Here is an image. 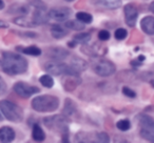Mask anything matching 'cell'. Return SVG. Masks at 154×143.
I'll use <instances>...</instances> for the list:
<instances>
[{
  "label": "cell",
  "instance_id": "cell-1",
  "mask_svg": "<svg viewBox=\"0 0 154 143\" xmlns=\"http://www.w3.org/2000/svg\"><path fill=\"white\" fill-rule=\"evenodd\" d=\"M1 70L5 74L10 76L22 75L26 73L29 62L23 56L12 52H3L1 55Z\"/></svg>",
  "mask_w": 154,
  "mask_h": 143
},
{
  "label": "cell",
  "instance_id": "cell-2",
  "mask_svg": "<svg viewBox=\"0 0 154 143\" xmlns=\"http://www.w3.org/2000/svg\"><path fill=\"white\" fill-rule=\"evenodd\" d=\"M69 118L62 115H54L50 116L43 119V124L48 128L52 130H57L61 135L62 142H69V126H68Z\"/></svg>",
  "mask_w": 154,
  "mask_h": 143
},
{
  "label": "cell",
  "instance_id": "cell-3",
  "mask_svg": "<svg viewBox=\"0 0 154 143\" xmlns=\"http://www.w3.org/2000/svg\"><path fill=\"white\" fill-rule=\"evenodd\" d=\"M32 107L39 113H52L59 107V99L53 95L37 96L32 100Z\"/></svg>",
  "mask_w": 154,
  "mask_h": 143
},
{
  "label": "cell",
  "instance_id": "cell-4",
  "mask_svg": "<svg viewBox=\"0 0 154 143\" xmlns=\"http://www.w3.org/2000/svg\"><path fill=\"white\" fill-rule=\"evenodd\" d=\"M0 111H1V115L11 122L19 123L23 120L22 109L9 100L0 101Z\"/></svg>",
  "mask_w": 154,
  "mask_h": 143
},
{
  "label": "cell",
  "instance_id": "cell-5",
  "mask_svg": "<svg viewBox=\"0 0 154 143\" xmlns=\"http://www.w3.org/2000/svg\"><path fill=\"white\" fill-rule=\"evenodd\" d=\"M91 67L99 77H110L116 72V66L113 62L107 59L97 58L96 56L92 59Z\"/></svg>",
  "mask_w": 154,
  "mask_h": 143
},
{
  "label": "cell",
  "instance_id": "cell-6",
  "mask_svg": "<svg viewBox=\"0 0 154 143\" xmlns=\"http://www.w3.org/2000/svg\"><path fill=\"white\" fill-rule=\"evenodd\" d=\"M139 135L143 139L154 143V119L149 115L138 116Z\"/></svg>",
  "mask_w": 154,
  "mask_h": 143
},
{
  "label": "cell",
  "instance_id": "cell-7",
  "mask_svg": "<svg viewBox=\"0 0 154 143\" xmlns=\"http://www.w3.org/2000/svg\"><path fill=\"white\" fill-rule=\"evenodd\" d=\"M45 70L48 73L53 76H66V75H76L78 76L79 74L71 66V64L63 63L61 61H52L45 63Z\"/></svg>",
  "mask_w": 154,
  "mask_h": 143
},
{
  "label": "cell",
  "instance_id": "cell-8",
  "mask_svg": "<svg viewBox=\"0 0 154 143\" xmlns=\"http://www.w3.org/2000/svg\"><path fill=\"white\" fill-rule=\"evenodd\" d=\"M13 90L18 96H20L21 98H30L33 95H36L38 93H40V88L37 86L31 85V84L26 83L23 81L16 82L13 86Z\"/></svg>",
  "mask_w": 154,
  "mask_h": 143
},
{
  "label": "cell",
  "instance_id": "cell-9",
  "mask_svg": "<svg viewBox=\"0 0 154 143\" xmlns=\"http://www.w3.org/2000/svg\"><path fill=\"white\" fill-rule=\"evenodd\" d=\"M48 14H49V17L51 19L56 20V21H59V22H63L70 18L72 11H71L70 7H60L52 9L51 11L48 12Z\"/></svg>",
  "mask_w": 154,
  "mask_h": 143
},
{
  "label": "cell",
  "instance_id": "cell-10",
  "mask_svg": "<svg viewBox=\"0 0 154 143\" xmlns=\"http://www.w3.org/2000/svg\"><path fill=\"white\" fill-rule=\"evenodd\" d=\"M124 15H125V22L127 23V25L130 26V28H134L136 25V20L137 17H138V10L133 4L129 3V4L125 5Z\"/></svg>",
  "mask_w": 154,
  "mask_h": 143
},
{
  "label": "cell",
  "instance_id": "cell-11",
  "mask_svg": "<svg viewBox=\"0 0 154 143\" xmlns=\"http://www.w3.org/2000/svg\"><path fill=\"white\" fill-rule=\"evenodd\" d=\"M45 54L49 58H51V60L54 61H62V60L66 59L69 57V52L63 47H49L45 49Z\"/></svg>",
  "mask_w": 154,
  "mask_h": 143
},
{
  "label": "cell",
  "instance_id": "cell-12",
  "mask_svg": "<svg viewBox=\"0 0 154 143\" xmlns=\"http://www.w3.org/2000/svg\"><path fill=\"white\" fill-rule=\"evenodd\" d=\"M140 28L145 34L153 36L154 35V17L146 16L140 21Z\"/></svg>",
  "mask_w": 154,
  "mask_h": 143
},
{
  "label": "cell",
  "instance_id": "cell-13",
  "mask_svg": "<svg viewBox=\"0 0 154 143\" xmlns=\"http://www.w3.org/2000/svg\"><path fill=\"white\" fill-rule=\"evenodd\" d=\"M15 139V130L10 126H2L0 128V141L2 143L12 142Z\"/></svg>",
  "mask_w": 154,
  "mask_h": 143
},
{
  "label": "cell",
  "instance_id": "cell-14",
  "mask_svg": "<svg viewBox=\"0 0 154 143\" xmlns=\"http://www.w3.org/2000/svg\"><path fill=\"white\" fill-rule=\"evenodd\" d=\"M14 23H16L19 26H22V28H34V26L37 25L33 16L32 17H28V15H22L15 18L14 19Z\"/></svg>",
  "mask_w": 154,
  "mask_h": 143
},
{
  "label": "cell",
  "instance_id": "cell-15",
  "mask_svg": "<svg viewBox=\"0 0 154 143\" xmlns=\"http://www.w3.org/2000/svg\"><path fill=\"white\" fill-rule=\"evenodd\" d=\"M70 64L78 74L82 73V72H84V70H86L87 68H88V62L82 59V58L76 57V56L72 57V59H71V61H70Z\"/></svg>",
  "mask_w": 154,
  "mask_h": 143
},
{
  "label": "cell",
  "instance_id": "cell-16",
  "mask_svg": "<svg viewBox=\"0 0 154 143\" xmlns=\"http://www.w3.org/2000/svg\"><path fill=\"white\" fill-rule=\"evenodd\" d=\"M51 35L54 37L55 39H62L63 37H66V35L69 34V31H68V28L66 25L62 26V25H59V24H53L51 26Z\"/></svg>",
  "mask_w": 154,
  "mask_h": 143
},
{
  "label": "cell",
  "instance_id": "cell-17",
  "mask_svg": "<svg viewBox=\"0 0 154 143\" xmlns=\"http://www.w3.org/2000/svg\"><path fill=\"white\" fill-rule=\"evenodd\" d=\"M76 112H77V109H76L75 103L73 102L71 99H66L63 109H62V114H63L64 116H66L68 118H71L76 115Z\"/></svg>",
  "mask_w": 154,
  "mask_h": 143
},
{
  "label": "cell",
  "instance_id": "cell-18",
  "mask_svg": "<svg viewBox=\"0 0 154 143\" xmlns=\"http://www.w3.org/2000/svg\"><path fill=\"white\" fill-rule=\"evenodd\" d=\"M32 138L37 142H41L45 139V133L38 123H35L32 128Z\"/></svg>",
  "mask_w": 154,
  "mask_h": 143
},
{
  "label": "cell",
  "instance_id": "cell-19",
  "mask_svg": "<svg viewBox=\"0 0 154 143\" xmlns=\"http://www.w3.org/2000/svg\"><path fill=\"white\" fill-rule=\"evenodd\" d=\"M98 4L109 10H116L122 7V0H98Z\"/></svg>",
  "mask_w": 154,
  "mask_h": 143
},
{
  "label": "cell",
  "instance_id": "cell-20",
  "mask_svg": "<svg viewBox=\"0 0 154 143\" xmlns=\"http://www.w3.org/2000/svg\"><path fill=\"white\" fill-rule=\"evenodd\" d=\"M31 4H17L14 5L11 9V13H18L22 14V15H29V13L31 12Z\"/></svg>",
  "mask_w": 154,
  "mask_h": 143
},
{
  "label": "cell",
  "instance_id": "cell-21",
  "mask_svg": "<svg viewBox=\"0 0 154 143\" xmlns=\"http://www.w3.org/2000/svg\"><path fill=\"white\" fill-rule=\"evenodd\" d=\"M64 25L66 26L70 30H73V31H82L85 28V23H82V21L79 20H68L66 21Z\"/></svg>",
  "mask_w": 154,
  "mask_h": 143
},
{
  "label": "cell",
  "instance_id": "cell-22",
  "mask_svg": "<svg viewBox=\"0 0 154 143\" xmlns=\"http://www.w3.org/2000/svg\"><path fill=\"white\" fill-rule=\"evenodd\" d=\"M21 52L23 54H26V55L30 56H35V57H38V56H40L42 54V51L38 46H36V45H30L28 47H24V49H21Z\"/></svg>",
  "mask_w": 154,
  "mask_h": 143
},
{
  "label": "cell",
  "instance_id": "cell-23",
  "mask_svg": "<svg viewBox=\"0 0 154 143\" xmlns=\"http://www.w3.org/2000/svg\"><path fill=\"white\" fill-rule=\"evenodd\" d=\"M73 39L76 41L77 43L80 44H87L91 39V34L90 33H79L73 36Z\"/></svg>",
  "mask_w": 154,
  "mask_h": 143
},
{
  "label": "cell",
  "instance_id": "cell-24",
  "mask_svg": "<svg viewBox=\"0 0 154 143\" xmlns=\"http://www.w3.org/2000/svg\"><path fill=\"white\" fill-rule=\"evenodd\" d=\"M76 19H78L85 24H90L93 21V16L86 12H78L76 14Z\"/></svg>",
  "mask_w": 154,
  "mask_h": 143
},
{
  "label": "cell",
  "instance_id": "cell-25",
  "mask_svg": "<svg viewBox=\"0 0 154 143\" xmlns=\"http://www.w3.org/2000/svg\"><path fill=\"white\" fill-rule=\"evenodd\" d=\"M39 82L41 83V85L47 88H51L54 86V79L52 78L51 75H48V74L41 76V77L39 78Z\"/></svg>",
  "mask_w": 154,
  "mask_h": 143
},
{
  "label": "cell",
  "instance_id": "cell-26",
  "mask_svg": "<svg viewBox=\"0 0 154 143\" xmlns=\"http://www.w3.org/2000/svg\"><path fill=\"white\" fill-rule=\"evenodd\" d=\"M116 127L120 130V132H128L131 128V122L128 119H122L118 120L116 123Z\"/></svg>",
  "mask_w": 154,
  "mask_h": 143
},
{
  "label": "cell",
  "instance_id": "cell-27",
  "mask_svg": "<svg viewBox=\"0 0 154 143\" xmlns=\"http://www.w3.org/2000/svg\"><path fill=\"white\" fill-rule=\"evenodd\" d=\"M114 36H115V38L117 39V40H124V39H126L127 36H128V32H127L126 28H119L115 31Z\"/></svg>",
  "mask_w": 154,
  "mask_h": 143
},
{
  "label": "cell",
  "instance_id": "cell-28",
  "mask_svg": "<svg viewBox=\"0 0 154 143\" xmlns=\"http://www.w3.org/2000/svg\"><path fill=\"white\" fill-rule=\"evenodd\" d=\"M96 141L97 142H101V143H108V142H110V137H109V135L105 132L97 133Z\"/></svg>",
  "mask_w": 154,
  "mask_h": 143
},
{
  "label": "cell",
  "instance_id": "cell-29",
  "mask_svg": "<svg viewBox=\"0 0 154 143\" xmlns=\"http://www.w3.org/2000/svg\"><path fill=\"white\" fill-rule=\"evenodd\" d=\"M30 4L32 7H34L35 9L38 10H43V11H47V5L41 1V0H31Z\"/></svg>",
  "mask_w": 154,
  "mask_h": 143
},
{
  "label": "cell",
  "instance_id": "cell-30",
  "mask_svg": "<svg viewBox=\"0 0 154 143\" xmlns=\"http://www.w3.org/2000/svg\"><path fill=\"white\" fill-rule=\"evenodd\" d=\"M122 94H124L125 96L129 97V98H135V97H136V93H135L132 88H128V86H124V88H122Z\"/></svg>",
  "mask_w": 154,
  "mask_h": 143
},
{
  "label": "cell",
  "instance_id": "cell-31",
  "mask_svg": "<svg viewBox=\"0 0 154 143\" xmlns=\"http://www.w3.org/2000/svg\"><path fill=\"white\" fill-rule=\"evenodd\" d=\"M110 37H111V34H110V32L107 30H101L100 32L98 33V38H99V40H101V41L109 40Z\"/></svg>",
  "mask_w": 154,
  "mask_h": 143
},
{
  "label": "cell",
  "instance_id": "cell-32",
  "mask_svg": "<svg viewBox=\"0 0 154 143\" xmlns=\"http://www.w3.org/2000/svg\"><path fill=\"white\" fill-rule=\"evenodd\" d=\"M0 83H1V90H0V94L3 95L5 92V82L3 80V78H0Z\"/></svg>",
  "mask_w": 154,
  "mask_h": 143
},
{
  "label": "cell",
  "instance_id": "cell-33",
  "mask_svg": "<svg viewBox=\"0 0 154 143\" xmlns=\"http://www.w3.org/2000/svg\"><path fill=\"white\" fill-rule=\"evenodd\" d=\"M131 64L134 65V66H140V65H143V62L139 61V60L137 59V60H133V61H131Z\"/></svg>",
  "mask_w": 154,
  "mask_h": 143
},
{
  "label": "cell",
  "instance_id": "cell-34",
  "mask_svg": "<svg viewBox=\"0 0 154 143\" xmlns=\"http://www.w3.org/2000/svg\"><path fill=\"white\" fill-rule=\"evenodd\" d=\"M68 45H69V46H70V47H75V46H76V45H77V42L74 40V39H73L72 41H70V42L68 43Z\"/></svg>",
  "mask_w": 154,
  "mask_h": 143
},
{
  "label": "cell",
  "instance_id": "cell-35",
  "mask_svg": "<svg viewBox=\"0 0 154 143\" xmlns=\"http://www.w3.org/2000/svg\"><path fill=\"white\" fill-rule=\"evenodd\" d=\"M0 25H1L2 28H5V26H9V24H5V22H3V20H0Z\"/></svg>",
  "mask_w": 154,
  "mask_h": 143
},
{
  "label": "cell",
  "instance_id": "cell-36",
  "mask_svg": "<svg viewBox=\"0 0 154 143\" xmlns=\"http://www.w3.org/2000/svg\"><path fill=\"white\" fill-rule=\"evenodd\" d=\"M137 59H138L139 61L143 62V60L146 59V57H145V56H143V55H139V56H138V58H137Z\"/></svg>",
  "mask_w": 154,
  "mask_h": 143
},
{
  "label": "cell",
  "instance_id": "cell-37",
  "mask_svg": "<svg viewBox=\"0 0 154 143\" xmlns=\"http://www.w3.org/2000/svg\"><path fill=\"white\" fill-rule=\"evenodd\" d=\"M149 9H150V11H151L152 13H154V1H153V2L151 3V4H150Z\"/></svg>",
  "mask_w": 154,
  "mask_h": 143
},
{
  "label": "cell",
  "instance_id": "cell-38",
  "mask_svg": "<svg viewBox=\"0 0 154 143\" xmlns=\"http://www.w3.org/2000/svg\"><path fill=\"white\" fill-rule=\"evenodd\" d=\"M0 9L1 10L5 9V1H3V0H1V7H0Z\"/></svg>",
  "mask_w": 154,
  "mask_h": 143
},
{
  "label": "cell",
  "instance_id": "cell-39",
  "mask_svg": "<svg viewBox=\"0 0 154 143\" xmlns=\"http://www.w3.org/2000/svg\"><path fill=\"white\" fill-rule=\"evenodd\" d=\"M64 1H66V2H72V1H74V0H64Z\"/></svg>",
  "mask_w": 154,
  "mask_h": 143
},
{
  "label": "cell",
  "instance_id": "cell-40",
  "mask_svg": "<svg viewBox=\"0 0 154 143\" xmlns=\"http://www.w3.org/2000/svg\"><path fill=\"white\" fill-rule=\"evenodd\" d=\"M153 70H154V65H153Z\"/></svg>",
  "mask_w": 154,
  "mask_h": 143
}]
</instances>
